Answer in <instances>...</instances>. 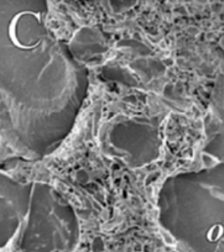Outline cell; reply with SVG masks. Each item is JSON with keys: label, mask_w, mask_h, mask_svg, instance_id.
<instances>
[{"label": "cell", "mask_w": 224, "mask_h": 252, "mask_svg": "<svg viewBox=\"0 0 224 252\" xmlns=\"http://www.w3.org/2000/svg\"><path fill=\"white\" fill-rule=\"evenodd\" d=\"M182 183L188 244L194 252H224V163Z\"/></svg>", "instance_id": "1"}, {"label": "cell", "mask_w": 224, "mask_h": 252, "mask_svg": "<svg viewBox=\"0 0 224 252\" xmlns=\"http://www.w3.org/2000/svg\"><path fill=\"white\" fill-rule=\"evenodd\" d=\"M206 150L209 155L224 162V108L219 110L212 121L211 139Z\"/></svg>", "instance_id": "2"}]
</instances>
